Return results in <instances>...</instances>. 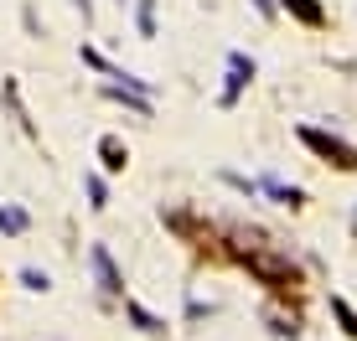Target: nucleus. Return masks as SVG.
Returning a JSON list of instances; mask_svg holds the SVG:
<instances>
[{
    "label": "nucleus",
    "instance_id": "1",
    "mask_svg": "<svg viewBox=\"0 0 357 341\" xmlns=\"http://www.w3.org/2000/svg\"><path fill=\"white\" fill-rule=\"evenodd\" d=\"M295 135H301V145H311V150L321 155L326 166H337V170H357V145L337 140V135H326V129H316V125H301Z\"/></svg>",
    "mask_w": 357,
    "mask_h": 341
},
{
    "label": "nucleus",
    "instance_id": "2",
    "mask_svg": "<svg viewBox=\"0 0 357 341\" xmlns=\"http://www.w3.org/2000/svg\"><path fill=\"white\" fill-rule=\"evenodd\" d=\"M89 264H93V279H98V290H104L109 300L125 295V279H119V269H114V259H109L104 243H93V248H89Z\"/></svg>",
    "mask_w": 357,
    "mask_h": 341
},
{
    "label": "nucleus",
    "instance_id": "3",
    "mask_svg": "<svg viewBox=\"0 0 357 341\" xmlns=\"http://www.w3.org/2000/svg\"><path fill=\"white\" fill-rule=\"evenodd\" d=\"M243 83H254V57H243V52H228V88H223V109L238 104V93H243Z\"/></svg>",
    "mask_w": 357,
    "mask_h": 341
},
{
    "label": "nucleus",
    "instance_id": "4",
    "mask_svg": "<svg viewBox=\"0 0 357 341\" xmlns=\"http://www.w3.org/2000/svg\"><path fill=\"white\" fill-rule=\"evenodd\" d=\"M259 191H269V197L285 202V207H305V191H301V187H285V181H275V176H264Z\"/></svg>",
    "mask_w": 357,
    "mask_h": 341
},
{
    "label": "nucleus",
    "instance_id": "5",
    "mask_svg": "<svg viewBox=\"0 0 357 341\" xmlns=\"http://www.w3.org/2000/svg\"><path fill=\"white\" fill-rule=\"evenodd\" d=\"M125 315H130L135 326H140L145 336H161V331H166V321H161V315H151L145 306H135V300H125Z\"/></svg>",
    "mask_w": 357,
    "mask_h": 341
},
{
    "label": "nucleus",
    "instance_id": "6",
    "mask_svg": "<svg viewBox=\"0 0 357 341\" xmlns=\"http://www.w3.org/2000/svg\"><path fill=\"white\" fill-rule=\"evenodd\" d=\"M98 155H104V166H109V170H125V145H119L114 135L98 140Z\"/></svg>",
    "mask_w": 357,
    "mask_h": 341
},
{
    "label": "nucleus",
    "instance_id": "7",
    "mask_svg": "<svg viewBox=\"0 0 357 341\" xmlns=\"http://www.w3.org/2000/svg\"><path fill=\"white\" fill-rule=\"evenodd\" d=\"M331 315L342 321V331H347V336H357V310H352L342 295H331Z\"/></svg>",
    "mask_w": 357,
    "mask_h": 341
},
{
    "label": "nucleus",
    "instance_id": "8",
    "mask_svg": "<svg viewBox=\"0 0 357 341\" xmlns=\"http://www.w3.org/2000/svg\"><path fill=\"white\" fill-rule=\"evenodd\" d=\"M285 6H290L295 16L305 21V26H321V21H326V16H321V6H316V0H285Z\"/></svg>",
    "mask_w": 357,
    "mask_h": 341
},
{
    "label": "nucleus",
    "instance_id": "9",
    "mask_svg": "<svg viewBox=\"0 0 357 341\" xmlns=\"http://www.w3.org/2000/svg\"><path fill=\"white\" fill-rule=\"evenodd\" d=\"M83 187H89V207H93V212H104V207H109V187H104V176H83Z\"/></svg>",
    "mask_w": 357,
    "mask_h": 341
},
{
    "label": "nucleus",
    "instance_id": "10",
    "mask_svg": "<svg viewBox=\"0 0 357 341\" xmlns=\"http://www.w3.org/2000/svg\"><path fill=\"white\" fill-rule=\"evenodd\" d=\"M0 228L6 233H26V212L21 207H0Z\"/></svg>",
    "mask_w": 357,
    "mask_h": 341
},
{
    "label": "nucleus",
    "instance_id": "11",
    "mask_svg": "<svg viewBox=\"0 0 357 341\" xmlns=\"http://www.w3.org/2000/svg\"><path fill=\"white\" fill-rule=\"evenodd\" d=\"M135 21H140V36H155V6H151V0H140Z\"/></svg>",
    "mask_w": 357,
    "mask_h": 341
},
{
    "label": "nucleus",
    "instance_id": "12",
    "mask_svg": "<svg viewBox=\"0 0 357 341\" xmlns=\"http://www.w3.org/2000/svg\"><path fill=\"white\" fill-rule=\"evenodd\" d=\"M21 285L26 290H52V279H47L42 269H21Z\"/></svg>",
    "mask_w": 357,
    "mask_h": 341
},
{
    "label": "nucleus",
    "instance_id": "13",
    "mask_svg": "<svg viewBox=\"0 0 357 341\" xmlns=\"http://www.w3.org/2000/svg\"><path fill=\"white\" fill-rule=\"evenodd\" d=\"M259 6V16H275V0H254Z\"/></svg>",
    "mask_w": 357,
    "mask_h": 341
}]
</instances>
